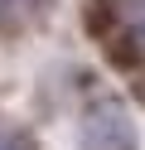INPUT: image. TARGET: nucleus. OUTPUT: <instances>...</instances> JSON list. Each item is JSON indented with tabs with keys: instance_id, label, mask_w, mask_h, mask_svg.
I'll use <instances>...</instances> for the list:
<instances>
[{
	"instance_id": "obj_1",
	"label": "nucleus",
	"mask_w": 145,
	"mask_h": 150,
	"mask_svg": "<svg viewBox=\"0 0 145 150\" xmlns=\"http://www.w3.org/2000/svg\"><path fill=\"white\" fill-rule=\"evenodd\" d=\"M82 150H135V126L121 107H97L82 121Z\"/></svg>"
},
{
	"instance_id": "obj_2",
	"label": "nucleus",
	"mask_w": 145,
	"mask_h": 150,
	"mask_svg": "<svg viewBox=\"0 0 145 150\" xmlns=\"http://www.w3.org/2000/svg\"><path fill=\"white\" fill-rule=\"evenodd\" d=\"M19 0H0V24H5V29H10V24H19Z\"/></svg>"
},
{
	"instance_id": "obj_3",
	"label": "nucleus",
	"mask_w": 145,
	"mask_h": 150,
	"mask_svg": "<svg viewBox=\"0 0 145 150\" xmlns=\"http://www.w3.org/2000/svg\"><path fill=\"white\" fill-rule=\"evenodd\" d=\"M0 150H34L24 136H0Z\"/></svg>"
}]
</instances>
